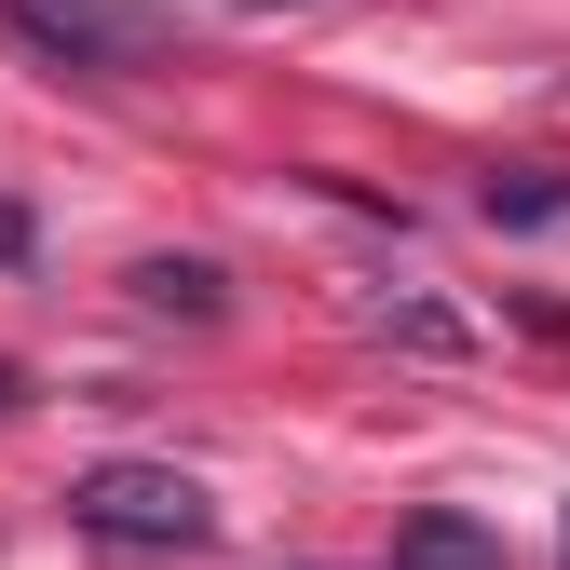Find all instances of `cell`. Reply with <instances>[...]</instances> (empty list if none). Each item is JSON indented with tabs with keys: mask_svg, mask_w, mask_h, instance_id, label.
Segmentation results:
<instances>
[{
	"mask_svg": "<svg viewBox=\"0 0 570 570\" xmlns=\"http://www.w3.org/2000/svg\"><path fill=\"white\" fill-rule=\"evenodd\" d=\"M0 28L55 68H82V82H136V68H164L190 41L164 0H0Z\"/></svg>",
	"mask_w": 570,
	"mask_h": 570,
	"instance_id": "obj_2",
	"label": "cell"
},
{
	"mask_svg": "<svg viewBox=\"0 0 570 570\" xmlns=\"http://www.w3.org/2000/svg\"><path fill=\"white\" fill-rule=\"evenodd\" d=\"M122 285H136L150 313H190V326H218V313H232V299H218V258H136Z\"/></svg>",
	"mask_w": 570,
	"mask_h": 570,
	"instance_id": "obj_4",
	"label": "cell"
},
{
	"mask_svg": "<svg viewBox=\"0 0 570 570\" xmlns=\"http://www.w3.org/2000/svg\"><path fill=\"white\" fill-rule=\"evenodd\" d=\"M489 218H503V232L570 218V164H517V177H489Z\"/></svg>",
	"mask_w": 570,
	"mask_h": 570,
	"instance_id": "obj_5",
	"label": "cell"
},
{
	"mask_svg": "<svg viewBox=\"0 0 570 570\" xmlns=\"http://www.w3.org/2000/svg\"><path fill=\"white\" fill-rule=\"evenodd\" d=\"M28 258H41V218H28L14 190H0V272H28Z\"/></svg>",
	"mask_w": 570,
	"mask_h": 570,
	"instance_id": "obj_6",
	"label": "cell"
},
{
	"mask_svg": "<svg viewBox=\"0 0 570 570\" xmlns=\"http://www.w3.org/2000/svg\"><path fill=\"white\" fill-rule=\"evenodd\" d=\"M394 570H503V530H475L462 503H421L394 530Z\"/></svg>",
	"mask_w": 570,
	"mask_h": 570,
	"instance_id": "obj_3",
	"label": "cell"
},
{
	"mask_svg": "<svg viewBox=\"0 0 570 570\" xmlns=\"http://www.w3.org/2000/svg\"><path fill=\"white\" fill-rule=\"evenodd\" d=\"M68 530L109 543V557H190L218 530V503H204L177 462H96V475H68Z\"/></svg>",
	"mask_w": 570,
	"mask_h": 570,
	"instance_id": "obj_1",
	"label": "cell"
},
{
	"mask_svg": "<svg viewBox=\"0 0 570 570\" xmlns=\"http://www.w3.org/2000/svg\"><path fill=\"white\" fill-rule=\"evenodd\" d=\"M0 407H14V367H0Z\"/></svg>",
	"mask_w": 570,
	"mask_h": 570,
	"instance_id": "obj_8",
	"label": "cell"
},
{
	"mask_svg": "<svg viewBox=\"0 0 570 570\" xmlns=\"http://www.w3.org/2000/svg\"><path fill=\"white\" fill-rule=\"evenodd\" d=\"M232 14H272V0H232Z\"/></svg>",
	"mask_w": 570,
	"mask_h": 570,
	"instance_id": "obj_7",
	"label": "cell"
}]
</instances>
